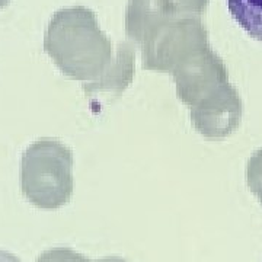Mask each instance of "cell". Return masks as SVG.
I'll return each instance as SVG.
<instances>
[{"label": "cell", "mask_w": 262, "mask_h": 262, "mask_svg": "<svg viewBox=\"0 0 262 262\" xmlns=\"http://www.w3.org/2000/svg\"><path fill=\"white\" fill-rule=\"evenodd\" d=\"M22 192L38 208L56 210L73 192L72 153L54 140L31 144L22 156Z\"/></svg>", "instance_id": "1"}, {"label": "cell", "mask_w": 262, "mask_h": 262, "mask_svg": "<svg viewBox=\"0 0 262 262\" xmlns=\"http://www.w3.org/2000/svg\"><path fill=\"white\" fill-rule=\"evenodd\" d=\"M227 8L251 37L262 41V0H227Z\"/></svg>", "instance_id": "2"}, {"label": "cell", "mask_w": 262, "mask_h": 262, "mask_svg": "<svg viewBox=\"0 0 262 262\" xmlns=\"http://www.w3.org/2000/svg\"><path fill=\"white\" fill-rule=\"evenodd\" d=\"M37 262H91L88 258L76 253L67 248H56L42 252L38 256Z\"/></svg>", "instance_id": "3"}, {"label": "cell", "mask_w": 262, "mask_h": 262, "mask_svg": "<svg viewBox=\"0 0 262 262\" xmlns=\"http://www.w3.org/2000/svg\"><path fill=\"white\" fill-rule=\"evenodd\" d=\"M248 184L255 195L261 200L262 203V166H255L249 162L248 168Z\"/></svg>", "instance_id": "4"}, {"label": "cell", "mask_w": 262, "mask_h": 262, "mask_svg": "<svg viewBox=\"0 0 262 262\" xmlns=\"http://www.w3.org/2000/svg\"><path fill=\"white\" fill-rule=\"evenodd\" d=\"M0 262H20L19 258H16L15 255L6 252V251H0Z\"/></svg>", "instance_id": "5"}, {"label": "cell", "mask_w": 262, "mask_h": 262, "mask_svg": "<svg viewBox=\"0 0 262 262\" xmlns=\"http://www.w3.org/2000/svg\"><path fill=\"white\" fill-rule=\"evenodd\" d=\"M101 262H125L124 259H120V258H103Z\"/></svg>", "instance_id": "6"}, {"label": "cell", "mask_w": 262, "mask_h": 262, "mask_svg": "<svg viewBox=\"0 0 262 262\" xmlns=\"http://www.w3.org/2000/svg\"><path fill=\"white\" fill-rule=\"evenodd\" d=\"M6 3H8V0H0V8H2V6H5Z\"/></svg>", "instance_id": "7"}]
</instances>
